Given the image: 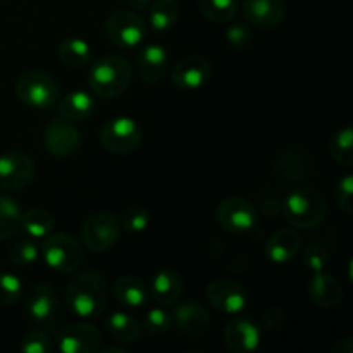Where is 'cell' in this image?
Returning <instances> with one entry per match:
<instances>
[{
	"instance_id": "cell-1",
	"label": "cell",
	"mask_w": 353,
	"mask_h": 353,
	"mask_svg": "<svg viewBox=\"0 0 353 353\" xmlns=\"http://www.w3.org/2000/svg\"><path fill=\"white\" fill-rule=\"evenodd\" d=\"M107 283L97 271H83L65 286V302L81 319H97L107 307Z\"/></svg>"
},
{
	"instance_id": "cell-2",
	"label": "cell",
	"mask_w": 353,
	"mask_h": 353,
	"mask_svg": "<svg viewBox=\"0 0 353 353\" xmlns=\"http://www.w3.org/2000/svg\"><path fill=\"white\" fill-rule=\"evenodd\" d=\"M133 68L121 55H107L90 69V88L102 99H117L131 85Z\"/></svg>"
},
{
	"instance_id": "cell-3",
	"label": "cell",
	"mask_w": 353,
	"mask_h": 353,
	"mask_svg": "<svg viewBox=\"0 0 353 353\" xmlns=\"http://www.w3.org/2000/svg\"><path fill=\"white\" fill-rule=\"evenodd\" d=\"M283 216L290 226L296 230H312L324 221L327 212V205L323 195L317 190L295 188L286 195L283 202Z\"/></svg>"
},
{
	"instance_id": "cell-4",
	"label": "cell",
	"mask_w": 353,
	"mask_h": 353,
	"mask_svg": "<svg viewBox=\"0 0 353 353\" xmlns=\"http://www.w3.org/2000/svg\"><path fill=\"white\" fill-rule=\"evenodd\" d=\"M41 257L45 264L59 274H72L81 268L85 261L81 243H78L72 234L64 233V231L50 233L43 238Z\"/></svg>"
},
{
	"instance_id": "cell-5",
	"label": "cell",
	"mask_w": 353,
	"mask_h": 353,
	"mask_svg": "<svg viewBox=\"0 0 353 353\" xmlns=\"http://www.w3.org/2000/svg\"><path fill=\"white\" fill-rule=\"evenodd\" d=\"M105 37L114 47L131 50L141 45L147 38L148 28L143 17L131 9H117L109 14L103 23Z\"/></svg>"
},
{
	"instance_id": "cell-6",
	"label": "cell",
	"mask_w": 353,
	"mask_h": 353,
	"mask_svg": "<svg viewBox=\"0 0 353 353\" xmlns=\"http://www.w3.org/2000/svg\"><path fill=\"white\" fill-rule=\"evenodd\" d=\"M16 95L24 105L33 109H50L61 97V86L52 74L43 71H26L17 78Z\"/></svg>"
},
{
	"instance_id": "cell-7",
	"label": "cell",
	"mask_w": 353,
	"mask_h": 353,
	"mask_svg": "<svg viewBox=\"0 0 353 353\" xmlns=\"http://www.w3.org/2000/svg\"><path fill=\"white\" fill-rule=\"evenodd\" d=\"M100 143L110 154L128 155L140 147L141 130L131 117H110L100 128Z\"/></svg>"
},
{
	"instance_id": "cell-8",
	"label": "cell",
	"mask_w": 353,
	"mask_h": 353,
	"mask_svg": "<svg viewBox=\"0 0 353 353\" xmlns=\"http://www.w3.org/2000/svg\"><path fill=\"white\" fill-rule=\"evenodd\" d=\"M121 238V224L110 212L92 214L81 226V241L93 254L110 250Z\"/></svg>"
},
{
	"instance_id": "cell-9",
	"label": "cell",
	"mask_w": 353,
	"mask_h": 353,
	"mask_svg": "<svg viewBox=\"0 0 353 353\" xmlns=\"http://www.w3.org/2000/svg\"><path fill=\"white\" fill-rule=\"evenodd\" d=\"M216 221L228 233H248L257 226V207L243 196H228L217 205Z\"/></svg>"
},
{
	"instance_id": "cell-10",
	"label": "cell",
	"mask_w": 353,
	"mask_h": 353,
	"mask_svg": "<svg viewBox=\"0 0 353 353\" xmlns=\"http://www.w3.org/2000/svg\"><path fill=\"white\" fill-rule=\"evenodd\" d=\"M37 172L33 159L23 150H10L0 155V188L21 192L31 185Z\"/></svg>"
},
{
	"instance_id": "cell-11",
	"label": "cell",
	"mask_w": 353,
	"mask_h": 353,
	"mask_svg": "<svg viewBox=\"0 0 353 353\" xmlns=\"http://www.w3.org/2000/svg\"><path fill=\"white\" fill-rule=\"evenodd\" d=\"M55 341L62 353H95L102 345V333L88 323H72L57 331Z\"/></svg>"
},
{
	"instance_id": "cell-12",
	"label": "cell",
	"mask_w": 353,
	"mask_h": 353,
	"mask_svg": "<svg viewBox=\"0 0 353 353\" xmlns=\"http://www.w3.org/2000/svg\"><path fill=\"white\" fill-rule=\"evenodd\" d=\"M212 74L210 62L203 55L192 54L179 59L171 72L172 85L183 92H195L202 88Z\"/></svg>"
},
{
	"instance_id": "cell-13",
	"label": "cell",
	"mask_w": 353,
	"mask_h": 353,
	"mask_svg": "<svg viewBox=\"0 0 353 353\" xmlns=\"http://www.w3.org/2000/svg\"><path fill=\"white\" fill-rule=\"evenodd\" d=\"M43 143L55 157H72L81 148V134L69 121L55 119L45 128Z\"/></svg>"
},
{
	"instance_id": "cell-14",
	"label": "cell",
	"mask_w": 353,
	"mask_h": 353,
	"mask_svg": "<svg viewBox=\"0 0 353 353\" xmlns=\"http://www.w3.org/2000/svg\"><path fill=\"white\" fill-rule=\"evenodd\" d=\"M207 300L221 314L236 316L247 307V292L240 283L231 279H216L207 286Z\"/></svg>"
},
{
	"instance_id": "cell-15",
	"label": "cell",
	"mask_w": 353,
	"mask_h": 353,
	"mask_svg": "<svg viewBox=\"0 0 353 353\" xmlns=\"http://www.w3.org/2000/svg\"><path fill=\"white\" fill-rule=\"evenodd\" d=\"M224 345L233 353H252L261 345V326L248 317H236L224 327Z\"/></svg>"
},
{
	"instance_id": "cell-16",
	"label": "cell",
	"mask_w": 353,
	"mask_h": 353,
	"mask_svg": "<svg viewBox=\"0 0 353 353\" xmlns=\"http://www.w3.org/2000/svg\"><path fill=\"white\" fill-rule=\"evenodd\" d=\"M210 314L202 303L185 302L176 307L172 314V324L186 338H200L210 330Z\"/></svg>"
},
{
	"instance_id": "cell-17",
	"label": "cell",
	"mask_w": 353,
	"mask_h": 353,
	"mask_svg": "<svg viewBox=\"0 0 353 353\" xmlns=\"http://www.w3.org/2000/svg\"><path fill=\"white\" fill-rule=\"evenodd\" d=\"M61 302L55 290L48 285H37L28 295V314L34 323L52 326L57 321Z\"/></svg>"
},
{
	"instance_id": "cell-18",
	"label": "cell",
	"mask_w": 353,
	"mask_h": 353,
	"mask_svg": "<svg viewBox=\"0 0 353 353\" xmlns=\"http://www.w3.org/2000/svg\"><path fill=\"white\" fill-rule=\"evenodd\" d=\"M169 55L162 45L148 43L140 48L137 55L138 78L147 85H159L168 71Z\"/></svg>"
},
{
	"instance_id": "cell-19",
	"label": "cell",
	"mask_w": 353,
	"mask_h": 353,
	"mask_svg": "<svg viewBox=\"0 0 353 353\" xmlns=\"http://www.w3.org/2000/svg\"><path fill=\"white\" fill-rule=\"evenodd\" d=\"M243 16L261 30H272L283 23L286 7L283 0H243Z\"/></svg>"
},
{
	"instance_id": "cell-20",
	"label": "cell",
	"mask_w": 353,
	"mask_h": 353,
	"mask_svg": "<svg viewBox=\"0 0 353 353\" xmlns=\"http://www.w3.org/2000/svg\"><path fill=\"white\" fill-rule=\"evenodd\" d=\"M302 247V238L295 230H278L268 238L264 254L274 264H285L296 257Z\"/></svg>"
},
{
	"instance_id": "cell-21",
	"label": "cell",
	"mask_w": 353,
	"mask_h": 353,
	"mask_svg": "<svg viewBox=\"0 0 353 353\" xmlns=\"http://www.w3.org/2000/svg\"><path fill=\"white\" fill-rule=\"evenodd\" d=\"M309 296L323 309H334L343 302V288L340 281L324 271L314 272L309 283Z\"/></svg>"
},
{
	"instance_id": "cell-22",
	"label": "cell",
	"mask_w": 353,
	"mask_h": 353,
	"mask_svg": "<svg viewBox=\"0 0 353 353\" xmlns=\"http://www.w3.org/2000/svg\"><path fill=\"white\" fill-rule=\"evenodd\" d=\"M152 299L161 307H172L183 295V279L172 269H161L154 274L150 283Z\"/></svg>"
},
{
	"instance_id": "cell-23",
	"label": "cell",
	"mask_w": 353,
	"mask_h": 353,
	"mask_svg": "<svg viewBox=\"0 0 353 353\" xmlns=\"http://www.w3.org/2000/svg\"><path fill=\"white\" fill-rule=\"evenodd\" d=\"M57 110L61 119L69 123L85 121L95 112V99L85 90H72L62 97Z\"/></svg>"
},
{
	"instance_id": "cell-24",
	"label": "cell",
	"mask_w": 353,
	"mask_h": 353,
	"mask_svg": "<svg viewBox=\"0 0 353 353\" xmlns=\"http://www.w3.org/2000/svg\"><path fill=\"white\" fill-rule=\"evenodd\" d=\"M114 296L126 309H140L148 302V288L137 276H121L112 285Z\"/></svg>"
},
{
	"instance_id": "cell-25",
	"label": "cell",
	"mask_w": 353,
	"mask_h": 353,
	"mask_svg": "<svg viewBox=\"0 0 353 353\" xmlns=\"http://www.w3.org/2000/svg\"><path fill=\"white\" fill-rule=\"evenodd\" d=\"M107 333L119 343H137L143 333V326L126 312H112L107 317Z\"/></svg>"
},
{
	"instance_id": "cell-26",
	"label": "cell",
	"mask_w": 353,
	"mask_h": 353,
	"mask_svg": "<svg viewBox=\"0 0 353 353\" xmlns=\"http://www.w3.org/2000/svg\"><path fill=\"white\" fill-rule=\"evenodd\" d=\"M148 9H150L148 10V23H150L152 30L159 31V33H164V31L174 28L179 19V12H181L178 0H155Z\"/></svg>"
},
{
	"instance_id": "cell-27",
	"label": "cell",
	"mask_w": 353,
	"mask_h": 353,
	"mask_svg": "<svg viewBox=\"0 0 353 353\" xmlns=\"http://www.w3.org/2000/svg\"><path fill=\"white\" fill-rule=\"evenodd\" d=\"M59 57L69 68H83L92 61V47L79 37L64 38L59 45Z\"/></svg>"
},
{
	"instance_id": "cell-28",
	"label": "cell",
	"mask_w": 353,
	"mask_h": 353,
	"mask_svg": "<svg viewBox=\"0 0 353 353\" xmlns=\"http://www.w3.org/2000/svg\"><path fill=\"white\" fill-rule=\"evenodd\" d=\"M19 228L28 238L41 240V238L48 236L54 230V217L43 209H30L21 216Z\"/></svg>"
},
{
	"instance_id": "cell-29",
	"label": "cell",
	"mask_w": 353,
	"mask_h": 353,
	"mask_svg": "<svg viewBox=\"0 0 353 353\" xmlns=\"http://www.w3.org/2000/svg\"><path fill=\"white\" fill-rule=\"evenodd\" d=\"M353 130L345 126L338 130L330 140V155L341 168H352L353 165Z\"/></svg>"
},
{
	"instance_id": "cell-30",
	"label": "cell",
	"mask_w": 353,
	"mask_h": 353,
	"mask_svg": "<svg viewBox=\"0 0 353 353\" xmlns=\"http://www.w3.org/2000/svg\"><path fill=\"white\" fill-rule=\"evenodd\" d=\"M199 10L210 23H230L238 12L236 0H199Z\"/></svg>"
},
{
	"instance_id": "cell-31",
	"label": "cell",
	"mask_w": 353,
	"mask_h": 353,
	"mask_svg": "<svg viewBox=\"0 0 353 353\" xmlns=\"http://www.w3.org/2000/svg\"><path fill=\"white\" fill-rule=\"evenodd\" d=\"M21 207L14 199L0 195V241H6L19 230Z\"/></svg>"
},
{
	"instance_id": "cell-32",
	"label": "cell",
	"mask_w": 353,
	"mask_h": 353,
	"mask_svg": "<svg viewBox=\"0 0 353 353\" xmlns=\"http://www.w3.org/2000/svg\"><path fill=\"white\" fill-rule=\"evenodd\" d=\"M38 257H40V248H38L37 240H33V238L16 241L9 248V254H7L9 262L16 265V268H24V265L33 264V262L38 261Z\"/></svg>"
},
{
	"instance_id": "cell-33",
	"label": "cell",
	"mask_w": 353,
	"mask_h": 353,
	"mask_svg": "<svg viewBox=\"0 0 353 353\" xmlns=\"http://www.w3.org/2000/svg\"><path fill=\"white\" fill-rule=\"evenodd\" d=\"M150 224V214L141 205H130L121 214V230L126 233H143Z\"/></svg>"
},
{
	"instance_id": "cell-34",
	"label": "cell",
	"mask_w": 353,
	"mask_h": 353,
	"mask_svg": "<svg viewBox=\"0 0 353 353\" xmlns=\"http://www.w3.org/2000/svg\"><path fill=\"white\" fill-rule=\"evenodd\" d=\"M143 326L152 336L168 333L172 327V314L168 312L164 307H154L147 312L143 319Z\"/></svg>"
},
{
	"instance_id": "cell-35",
	"label": "cell",
	"mask_w": 353,
	"mask_h": 353,
	"mask_svg": "<svg viewBox=\"0 0 353 353\" xmlns=\"http://www.w3.org/2000/svg\"><path fill=\"white\" fill-rule=\"evenodd\" d=\"M23 295V281L14 274H0V307L14 305Z\"/></svg>"
},
{
	"instance_id": "cell-36",
	"label": "cell",
	"mask_w": 353,
	"mask_h": 353,
	"mask_svg": "<svg viewBox=\"0 0 353 353\" xmlns=\"http://www.w3.org/2000/svg\"><path fill=\"white\" fill-rule=\"evenodd\" d=\"M19 350L24 353H48L52 352V340L47 333L33 330L21 340Z\"/></svg>"
},
{
	"instance_id": "cell-37",
	"label": "cell",
	"mask_w": 353,
	"mask_h": 353,
	"mask_svg": "<svg viewBox=\"0 0 353 353\" xmlns=\"http://www.w3.org/2000/svg\"><path fill=\"white\" fill-rule=\"evenodd\" d=\"M276 164H283V169H278L281 178L299 179L305 174V162L299 159L295 152H283V155L278 159Z\"/></svg>"
},
{
	"instance_id": "cell-38",
	"label": "cell",
	"mask_w": 353,
	"mask_h": 353,
	"mask_svg": "<svg viewBox=\"0 0 353 353\" xmlns=\"http://www.w3.org/2000/svg\"><path fill=\"white\" fill-rule=\"evenodd\" d=\"M303 262H305V268L310 272H321L326 269L327 262H330V254H327L326 247L319 243H314L310 247H307L305 254H303Z\"/></svg>"
},
{
	"instance_id": "cell-39",
	"label": "cell",
	"mask_w": 353,
	"mask_h": 353,
	"mask_svg": "<svg viewBox=\"0 0 353 353\" xmlns=\"http://www.w3.org/2000/svg\"><path fill=\"white\" fill-rule=\"evenodd\" d=\"M353 176L347 174L340 179L336 186V203L347 216L353 214Z\"/></svg>"
},
{
	"instance_id": "cell-40",
	"label": "cell",
	"mask_w": 353,
	"mask_h": 353,
	"mask_svg": "<svg viewBox=\"0 0 353 353\" xmlns=\"http://www.w3.org/2000/svg\"><path fill=\"white\" fill-rule=\"evenodd\" d=\"M226 40L234 50H247L252 43V33L243 24H231L226 30Z\"/></svg>"
},
{
	"instance_id": "cell-41",
	"label": "cell",
	"mask_w": 353,
	"mask_h": 353,
	"mask_svg": "<svg viewBox=\"0 0 353 353\" xmlns=\"http://www.w3.org/2000/svg\"><path fill=\"white\" fill-rule=\"evenodd\" d=\"M286 316H285V310L279 309V307H269L262 312L261 316V326L265 327L269 331H278L279 327L285 324Z\"/></svg>"
},
{
	"instance_id": "cell-42",
	"label": "cell",
	"mask_w": 353,
	"mask_h": 353,
	"mask_svg": "<svg viewBox=\"0 0 353 353\" xmlns=\"http://www.w3.org/2000/svg\"><path fill=\"white\" fill-rule=\"evenodd\" d=\"M331 353H353V340L350 336L343 338V340H340L334 345Z\"/></svg>"
},
{
	"instance_id": "cell-43",
	"label": "cell",
	"mask_w": 353,
	"mask_h": 353,
	"mask_svg": "<svg viewBox=\"0 0 353 353\" xmlns=\"http://www.w3.org/2000/svg\"><path fill=\"white\" fill-rule=\"evenodd\" d=\"M128 3H130L131 9H137V10H145L150 7L152 0H128Z\"/></svg>"
},
{
	"instance_id": "cell-44",
	"label": "cell",
	"mask_w": 353,
	"mask_h": 353,
	"mask_svg": "<svg viewBox=\"0 0 353 353\" xmlns=\"http://www.w3.org/2000/svg\"><path fill=\"white\" fill-rule=\"evenodd\" d=\"M103 353H128L126 348H121V347H105L102 348Z\"/></svg>"
}]
</instances>
